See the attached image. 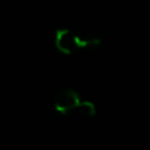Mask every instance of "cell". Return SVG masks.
<instances>
[{
    "label": "cell",
    "mask_w": 150,
    "mask_h": 150,
    "mask_svg": "<svg viewBox=\"0 0 150 150\" xmlns=\"http://www.w3.org/2000/svg\"><path fill=\"white\" fill-rule=\"evenodd\" d=\"M55 45L57 49L63 54H71L77 49L76 46V34L71 33L69 29H57L55 35Z\"/></svg>",
    "instance_id": "7a4b0ae2"
},
{
    "label": "cell",
    "mask_w": 150,
    "mask_h": 150,
    "mask_svg": "<svg viewBox=\"0 0 150 150\" xmlns=\"http://www.w3.org/2000/svg\"><path fill=\"white\" fill-rule=\"evenodd\" d=\"M95 105L94 103L89 102V101H81V103L79 104V107L76 108V110L74 111L75 114H79L83 117H91L95 115Z\"/></svg>",
    "instance_id": "3957f363"
},
{
    "label": "cell",
    "mask_w": 150,
    "mask_h": 150,
    "mask_svg": "<svg viewBox=\"0 0 150 150\" xmlns=\"http://www.w3.org/2000/svg\"><path fill=\"white\" fill-rule=\"evenodd\" d=\"M80 103L81 100L77 93L71 89H64L60 91L54 100V107L61 114L74 112Z\"/></svg>",
    "instance_id": "6da1fadb"
}]
</instances>
